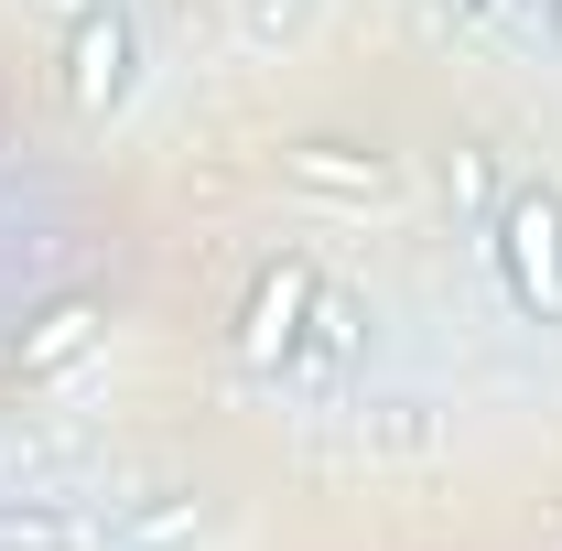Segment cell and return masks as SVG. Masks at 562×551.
<instances>
[{"mask_svg":"<svg viewBox=\"0 0 562 551\" xmlns=\"http://www.w3.org/2000/svg\"><path fill=\"white\" fill-rule=\"evenodd\" d=\"M292 184H314V195H379L390 162L357 151V140H303V151H292Z\"/></svg>","mask_w":562,"mask_h":551,"instance_id":"obj_6","label":"cell"},{"mask_svg":"<svg viewBox=\"0 0 562 551\" xmlns=\"http://www.w3.org/2000/svg\"><path fill=\"white\" fill-rule=\"evenodd\" d=\"M87 336H98V303H55V314H44V325L22 336V368H66Z\"/></svg>","mask_w":562,"mask_h":551,"instance_id":"obj_7","label":"cell"},{"mask_svg":"<svg viewBox=\"0 0 562 551\" xmlns=\"http://www.w3.org/2000/svg\"><path fill=\"white\" fill-rule=\"evenodd\" d=\"M454 11H487V0H454Z\"/></svg>","mask_w":562,"mask_h":551,"instance_id":"obj_9","label":"cell"},{"mask_svg":"<svg viewBox=\"0 0 562 551\" xmlns=\"http://www.w3.org/2000/svg\"><path fill=\"white\" fill-rule=\"evenodd\" d=\"M314 292H325V281L303 271V260H271V271H260L249 314H238V368H249V379H281V368H303V336H314Z\"/></svg>","mask_w":562,"mask_h":551,"instance_id":"obj_2","label":"cell"},{"mask_svg":"<svg viewBox=\"0 0 562 551\" xmlns=\"http://www.w3.org/2000/svg\"><path fill=\"white\" fill-rule=\"evenodd\" d=\"M0 551H109V519L66 497H0Z\"/></svg>","mask_w":562,"mask_h":551,"instance_id":"obj_4","label":"cell"},{"mask_svg":"<svg viewBox=\"0 0 562 551\" xmlns=\"http://www.w3.org/2000/svg\"><path fill=\"white\" fill-rule=\"evenodd\" d=\"M357 346V303L347 292H314V336H303V357H347Z\"/></svg>","mask_w":562,"mask_h":551,"instance_id":"obj_8","label":"cell"},{"mask_svg":"<svg viewBox=\"0 0 562 551\" xmlns=\"http://www.w3.org/2000/svg\"><path fill=\"white\" fill-rule=\"evenodd\" d=\"M140 87V33H131V11H76V33H66V98L87 109V120H109L120 98Z\"/></svg>","mask_w":562,"mask_h":551,"instance_id":"obj_3","label":"cell"},{"mask_svg":"<svg viewBox=\"0 0 562 551\" xmlns=\"http://www.w3.org/2000/svg\"><path fill=\"white\" fill-rule=\"evenodd\" d=\"M195 541H206V508L195 497H140V508L109 519V551H195Z\"/></svg>","mask_w":562,"mask_h":551,"instance_id":"obj_5","label":"cell"},{"mask_svg":"<svg viewBox=\"0 0 562 551\" xmlns=\"http://www.w3.org/2000/svg\"><path fill=\"white\" fill-rule=\"evenodd\" d=\"M487 249H497V271H508V292H519V314H530V325H562V195L552 184L497 195Z\"/></svg>","mask_w":562,"mask_h":551,"instance_id":"obj_1","label":"cell"}]
</instances>
